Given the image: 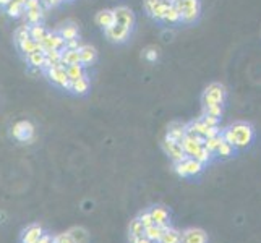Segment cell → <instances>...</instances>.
<instances>
[{"instance_id":"cell-38","label":"cell","mask_w":261,"mask_h":243,"mask_svg":"<svg viewBox=\"0 0 261 243\" xmlns=\"http://www.w3.org/2000/svg\"><path fill=\"white\" fill-rule=\"evenodd\" d=\"M13 38H15V42H16V44H20L21 41L28 39V38H30V26L23 24V26H20V28H16V31H15V34H13Z\"/></svg>"},{"instance_id":"cell-32","label":"cell","mask_w":261,"mask_h":243,"mask_svg":"<svg viewBox=\"0 0 261 243\" xmlns=\"http://www.w3.org/2000/svg\"><path fill=\"white\" fill-rule=\"evenodd\" d=\"M7 13L13 18L21 16L24 13V5L21 2H18V0H12V2L7 5Z\"/></svg>"},{"instance_id":"cell-43","label":"cell","mask_w":261,"mask_h":243,"mask_svg":"<svg viewBox=\"0 0 261 243\" xmlns=\"http://www.w3.org/2000/svg\"><path fill=\"white\" fill-rule=\"evenodd\" d=\"M128 241L130 243H154L151 241L146 235H138V237H128Z\"/></svg>"},{"instance_id":"cell-11","label":"cell","mask_w":261,"mask_h":243,"mask_svg":"<svg viewBox=\"0 0 261 243\" xmlns=\"http://www.w3.org/2000/svg\"><path fill=\"white\" fill-rule=\"evenodd\" d=\"M151 218H152V222L156 224V226H161V227H169L170 222H172V218H170V212L164 208V206H151L148 209Z\"/></svg>"},{"instance_id":"cell-6","label":"cell","mask_w":261,"mask_h":243,"mask_svg":"<svg viewBox=\"0 0 261 243\" xmlns=\"http://www.w3.org/2000/svg\"><path fill=\"white\" fill-rule=\"evenodd\" d=\"M12 134L16 141L20 143H28L34 138V127L33 123L28 120H20L13 125L12 128Z\"/></svg>"},{"instance_id":"cell-20","label":"cell","mask_w":261,"mask_h":243,"mask_svg":"<svg viewBox=\"0 0 261 243\" xmlns=\"http://www.w3.org/2000/svg\"><path fill=\"white\" fill-rule=\"evenodd\" d=\"M70 91L75 94H86L89 91V78L85 75L75 81H70Z\"/></svg>"},{"instance_id":"cell-4","label":"cell","mask_w":261,"mask_h":243,"mask_svg":"<svg viewBox=\"0 0 261 243\" xmlns=\"http://www.w3.org/2000/svg\"><path fill=\"white\" fill-rule=\"evenodd\" d=\"M174 169H175V172L180 177L192 178V177H198V175H200L203 170H204V166L201 164V162L195 160L193 157H185L184 160L175 162Z\"/></svg>"},{"instance_id":"cell-22","label":"cell","mask_w":261,"mask_h":243,"mask_svg":"<svg viewBox=\"0 0 261 243\" xmlns=\"http://www.w3.org/2000/svg\"><path fill=\"white\" fill-rule=\"evenodd\" d=\"M26 60H28V64L31 67L44 70V65H46V52L44 50L33 52V53H30V56H26Z\"/></svg>"},{"instance_id":"cell-21","label":"cell","mask_w":261,"mask_h":243,"mask_svg":"<svg viewBox=\"0 0 261 243\" xmlns=\"http://www.w3.org/2000/svg\"><path fill=\"white\" fill-rule=\"evenodd\" d=\"M44 52H46V65H44V71L50 67L62 65V50L50 49V50H44Z\"/></svg>"},{"instance_id":"cell-46","label":"cell","mask_w":261,"mask_h":243,"mask_svg":"<svg viewBox=\"0 0 261 243\" xmlns=\"http://www.w3.org/2000/svg\"><path fill=\"white\" fill-rule=\"evenodd\" d=\"M44 4H46L47 7H50V8H56V7H59V5L64 4V0H46Z\"/></svg>"},{"instance_id":"cell-19","label":"cell","mask_w":261,"mask_h":243,"mask_svg":"<svg viewBox=\"0 0 261 243\" xmlns=\"http://www.w3.org/2000/svg\"><path fill=\"white\" fill-rule=\"evenodd\" d=\"M158 243H182V232L172 226H169L164 229L163 235H161Z\"/></svg>"},{"instance_id":"cell-41","label":"cell","mask_w":261,"mask_h":243,"mask_svg":"<svg viewBox=\"0 0 261 243\" xmlns=\"http://www.w3.org/2000/svg\"><path fill=\"white\" fill-rule=\"evenodd\" d=\"M200 119L203 120V123H204V125H208V127H219V125H221V119H216V117L201 115Z\"/></svg>"},{"instance_id":"cell-17","label":"cell","mask_w":261,"mask_h":243,"mask_svg":"<svg viewBox=\"0 0 261 243\" xmlns=\"http://www.w3.org/2000/svg\"><path fill=\"white\" fill-rule=\"evenodd\" d=\"M96 24L101 26L102 30L111 28L112 24H115V15H114V8H104V10L96 13Z\"/></svg>"},{"instance_id":"cell-14","label":"cell","mask_w":261,"mask_h":243,"mask_svg":"<svg viewBox=\"0 0 261 243\" xmlns=\"http://www.w3.org/2000/svg\"><path fill=\"white\" fill-rule=\"evenodd\" d=\"M203 146V140L200 137H195L192 133H185V137L182 140V148L185 151L187 157H193L195 152Z\"/></svg>"},{"instance_id":"cell-25","label":"cell","mask_w":261,"mask_h":243,"mask_svg":"<svg viewBox=\"0 0 261 243\" xmlns=\"http://www.w3.org/2000/svg\"><path fill=\"white\" fill-rule=\"evenodd\" d=\"M18 47H20V50L24 53V56H30V53H33V52H38V50H44L41 44H39L38 41L31 39V38H28V39L21 41L20 44H18Z\"/></svg>"},{"instance_id":"cell-18","label":"cell","mask_w":261,"mask_h":243,"mask_svg":"<svg viewBox=\"0 0 261 243\" xmlns=\"http://www.w3.org/2000/svg\"><path fill=\"white\" fill-rule=\"evenodd\" d=\"M185 133H187V123H182V122H172V123L169 125V128H167L166 138H170V140H174V141L182 143V140H184V137H185Z\"/></svg>"},{"instance_id":"cell-30","label":"cell","mask_w":261,"mask_h":243,"mask_svg":"<svg viewBox=\"0 0 261 243\" xmlns=\"http://www.w3.org/2000/svg\"><path fill=\"white\" fill-rule=\"evenodd\" d=\"M42 7H38V8H28V10H24V16L26 20H28L30 24H36L41 21L42 18Z\"/></svg>"},{"instance_id":"cell-28","label":"cell","mask_w":261,"mask_h":243,"mask_svg":"<svg viewBox=\"0 0 261 243\" xmlns=\"http://www.w3.org/2000/svg\"><path fill=\"white\" fill-rule=\"evenodd\" d=\"M164 229L166 227H161V226H156V224H152V226H149V227L145 229V233H143V235H146L151 241L158 243V240L161 238V235H163Z\"/></svg>"},{"instance_id":"cell-24","label":"cell","mask_w":261,"mask_h":243,"mask_svg":"<svg viewBox=\"0 0 261 243\" xmlns=\"http://www.w3.org/2000/svg\"><path fill=\"white\" fill-rule=\"evenodd\" d=\"M57 33H59L65 41L78 39V36H80V30H78V26H76L75 23H67V24H64Z\"/></svg>"},{"instance_id":"cell-48","label":"cell","mask_w":261,"mask_h":243,"mask_svg":"<svg viewBox=\"0 0 261 243\" xmlns=\"http://www.w3.org/2000/svg\"><path fill=\"white\" fill-rule=\"evenodd\" d=\"M18 2H21V4L24 5V2H26V0H18Z\"/></svg>"},{"instance_id":"cell-34","label":"cell","mask_w":261,"mask_h":243,"mask_svg":"<svg viewBox=\"0 0 261 243\" xmlns=\"http://www.w3.org/2000/svg\"><path fill=\"white\" fill-rule=\"evenodd\" d=\"M143 233H145V227H143L140 219L138 218L132 219L128 226V237H138V235H143Z\"/></svg>"},{"instance_id":"cell-39","label":"cell","mask_w":261,"mask_h":243,"mask_svg":"<svg viewBox=\"0 0 261 243\" xmlns=\"http://www.w3.org/2000/svg\"><path fill=\"white\" fill-rule=\"evenodd\" d=\"M138 219H140V222L143 224V227H149V226H152V218H151V214H149V211L148 209H145V211H141L140 214H138Z\"/></svg>"},{"instance_id":"cell-8","label":"cell","mask_w":261,"mask_h":243,"mask_svg":"<svg viewBox=\"0 0 261 243\" xmlns=\"http://www.w3.org/2000/svg\"><path fill=\"white\" fill-rule=\"evenodd\" d=\"M163 148H164L166 154L170 157V160H172L174 164H175V162L184 160L187 157L185 151L182 148V143H178V141H174V140H170V138H164Z\"/></svg>"},{"instance_id":"cell-35","label":"cell","mask_w":261,"mask_h":243,"mask_svg":"<svg viewBox=\"0 0 261 243\" xmlns=\"http://www.w3.org/2000/svg\"><path fill=\"white\" fill-rule=\"evenodd\" d=\"M222 114H224V105H204L201 115H210V117H216V119H222Z\"/></svg>"},{"instance_id":"cell-50","label":"cell","mask_w":261,"mask_h":243,"mask_svg":"<svg viewBox=\"0 0 261 243\" xmlns=\"http://www.w3.org/2000/svg\"><path fill=\"white\" fill-rule=\"evenodd\" d=\"M64 2H65V0H64Z\"/></svg>"},{"instance_id":"cell-13","label":"cell","mask_w":261,"mask_h":243,"mask_svg":"<svg viewBox=\"0 0 261 243\" xmlns=\"http://www.w3.org/2000/svg\"><path fill=\"white\" fill-rule=\"evenodd\" d=\"M42 227L39 224H30L28 227H24L21 230V235H20V241L21 243H38L39 238L42 237Z\"/></svg>"},{"instance_id":"cell-3","label":"cell","mask_w":261,"mask_h":243,"mask_svg":"<svg viewBox=\"0 0 261 243\" xmlns=\"http://www.w3.org/2000/svg\"><path fill=\"white\" fill-rule=\"evenodd\" d=\"M227 99V89L222 83H211L206 86L201 96V104L204 105H224Z\"/></svg>"},{"instance_id":"cell-29","label":"cell","mask_w":261,"mask_h":243,"mask_svg":"<svg viewBox=\"0 0 261 243\" xmlns=\"http://www.w3.org/2000/svg\"><path fill=\"white\" fill-rule=\"evenodd\" d=\"M65 70H67V75H68L70 81H75V79H78V78H82V76L86 75L85 67L82 64H78V65H68V67H65Z\"/></svg>"},{"instance_id":"cell-44","label":"cell","mask_w":261,"mask_h":243,"mask_svg":"<svg viewBox=\"0 0 261 243\" xmlns=\"http://www.w3.org/2000/svg\"><path fill=\"white\" fill-rule=\"evenodd\" d=\"M82 46L78 39H70V41H65V49H73V50H78V47Z\"/></svg>"},{"instance_id":"cell-26","label":"cell","mask_w":261,"mask_h":243,"mask_svg":"<svg viewBox=\"0 0 261 243\" xmlns=\"http://www.w3.org/2000/svg\"><path fill=\"white\" fill-rule=\"evenodd\" d=\"M236 151H237V149L233 148L232 145H229L227 141L221 140L218 149H216V152H214V156H218V157H221V159H229V157L233 156V152H236Z\"/></svg>"},{"instance_id":"cell-37","label":"cell","mask_w":261,"mask_h":243,"mask_svg":"<svg viewBox=\"0 0 261 243\" xmlns=\"http://www.w3.org/2000/svg\"><path fill=\"white\" fill-rule=\"evenodd\" d=\"M221 140H222L221 134H218V137H211V138H204L203 145H204V148L208 149L210 152H213V156H214V152H216V149H218Z\"/></svg>"},{"instance_id":"cell-12","label":"cell","mask_w":261,"mask_h":243,"mask_svg":"<svg viewBox=\"0 0 261 243\" xmlns=\"http://www.w3.org/2000/svg\"><path fill=\"white\" fill-rule=\"evenodd\" d=\"M114 15H115V23L127 26V28H130V30L133 28V24H135V13L132 12L130 7H125V5L115 7L114 8Z\"/></svg>"},{"instance_id":"cell-16","label":"cell","mask_w":261,"mask_h":243,"mask_svg":"<svg viewBox=\"0 0 261 243\" xmlns=\"http://www.w3.org/2000/svg\"><path fill=\"white\" fill-rule=\"evenodd\" d=\"M78 53H80V62H82L83 67L93 65L97 59V50L91 44H82V46L78 47Z\"/></svg>"},{"instance_id":"cell-31","label":"cell","mask_w":261,"mask_h":243,"mask_svg":"<svg viewBox=\"0 0 261 243\" xmlns=\"http://www.w3.org/2000/svg\"><path fill=\"white\" fill-rule=\"evenodd\" d=\"M164 23H170V24H177L180 23V13L178 10L174 7V4H170L169 8L166 10V15H164Z\"/></svg>"},{"instance_id":"cell-2","label":"cell","mask_w":261,"mask_h":243,"mask_svg":"<svg viewBox=\"0 0 261 243\" xmlns=\"http://www.w3.org/2000/svg\"><path fill=\"white\" fill-rule=\"evenodd\" d=\"M180 13V23L192 24L201 15V0H172Z\"/></svg>"},{"instance_id":"cell-23","label":"cell","mask_w":261,"mask_h":243,"mask_svg":"<svg viewBox=\"0 0 261 243\" xmlns=\"http://www.w3.org/2000/svg\"><path fill=\"white\" fill-rule=\"evenodd\" d=\"M78 64H82V62H80L78 50H73V49L62 50V65L68 67V65H78Z\"/></svg>"},{"instance_id":"cell-40","label":"cell","mask_w":261,"mask_h":243,"mask_svg":"<svg viewBox=\"0 0 261 243\" xmlns=\"http://www.w3.org/2000/svg\"><path fill=\"white\" fill-rule=\"evenodd\" d=\"M143 57H145L148 62H156L159 59V50L156 47H148L145 52H143Z\"/></svg>"},{"instance_id":"cell-45","label":"cell","mask_w":261,"mask_h":243,"mask_svg":"<svg viewBox=\"0 0 261 243\" xmlns=\"http://www.w3.org/2000/svg\"><path fill=\"white\" fill-rule=\"evenodd\" d=\"M38 243H54V235H50V233H42V237L39 238Z\"/></svg>"},{"instance_id":"cell-49","label":"cell","mask_w":261,"mask_h":243,"mask_svg":"<svg viewBox=\"0 0 261 243\" xmlns=\"http://www.w3.org/2000/svg\"><path fill=\"white\" fill-rule=\"evenodd\" d=\"M41 2H46V0H41Z\"/></svg>"},{"instance_id":"cell-9","label":"cell","mask_w":261,"mask_h":243,"mask_svg":"<svg viewBox=\"0 0 261 243\" xmlns=\"http://www.w3.org/2000/svg\"><path fill=\"white\" fill-rule=\"evenodd\" d=\"M130 31H132L130 28H127V26H123V24H119V23H115L111 26V28L104 30L106 38L112 42H117V44L127 41L128 36H130Z\"/></svg>"},{"instance_id":"cell-15","label":"cell","mask_w":261,"mask_h":243,"mask_svg":"<svg viewBox=\"0 0 261 243\" xmlns=\"http://www.w3.org/2000/svg\"><path fill=\"white\" fill-rule=\"evenodd\" d=\"M41 46L44 50H50V49L64 50L65 49V39L62 38L59 33H47L46 38L41 41Z\"/></svg>"},{"instance_id":"cell-27","label":"cell","mask_w":261,"mask_h":243,"mask_svg":"<svg viewBox=\"0 0 261 243\" xmlns=\"http://www.w3.org/2000/svg\"><path fill=\"white\" fill-rule=\"evenodd\" d=\"M47 30L44 28L42 24H39V23H36V24H31L30 26V38L31 39H34V41H38L39 44H41V41L46 38L47 36Z\"/></svg>"},{"instance_id":"cell-1","label":"cell","mask_w":261,"mask_h":243,"mask_svg":"<svg viewBox=\"0 0 261 243\" xmlns=\"http://www.w3.org/2000/svg\"><path fill=\"white\" fill-rule=\"evenodd\" d=\"M221 137L236 149H245L255 141V128L251 123L239 120L229 125L227 128H224L221 131Z\"/></svg>"},{"instance_id":"cell-47","label":"cell","mask_w":261,"mask_h":243,"mask_svg":"<svg viewBox=\"0 0 261 243\" xmlns=\"http://www.w3.org/2000/svg\"><path fill=\"white\" fill-rule=\"evenodd\" d=\"M10 2H12V0H0V7H7Z\"/></svg>"},{"instance_id":"cell-10","label":"cell","mask_w":261,"mask_h":243,"mask_svg":"<svg viewBox=\"0 0 261 243\" xmlns=\"http://www.w3.org/2000/svg\"><path fill=\"white\" fill-rule=\"evenodd\" d=\"M182 243H210V238L203 229L188 227L182 232Z\"/></svg>"},{"instance_id":"cell-5","label":"cell","mask_w":261,"mask_h":243,"mask_svg":"<svg viewBox=\"0 0 261 243\" xmlns=\"http://www.w3.org/2000/svg\"><path fill=\"white\" fill-rule=\"evenodd\" d=\"M172 4V0H145V12L156 21H163L166 10L169 5Z\"/></svg>"},{"instance_id":"cell-42","label":"cell","mask_w":261,"mask_h":243,"mask_svg":"<svg viewBox=\"0 0 261 243\" xmlns=\"http://www.w3.org/2000/svg\"><path fill=\"white\" fill-rule=\"evenodd\" d=\"M54 243H73L70 233H59V235H54Z\"/></svg>"},{"instance_id":"cell-33","label":"cell","mask_w":261,"mask_h":243,"mask_svg":"<svg viewBox=\"0 0 261 243\" xmlns=\"http://www.w3.org/2000/svg\"><path fill=\"white\" fill-rule=\"evenodd\" d=\"M193 159L198 160V162H201L203 166H206V164H210V162H211V159H213V152H210L208 149L204 148V145H203L200 149H198V151L195 152Z\"/></svg>"},{"instance_id":"cell-7","label":"cell","mask_w":261,"mask_h":243,"mask_svg":"<svg viewBox=\"0 0 261 243\" xmlns=\"http://www.w3.org/2000/svg\"><path fill=\"white\" fill-rule=\"evenodd\" d=\"M46 75L47 78L52 81L54 85L59 86V88H64L68 89L70 88V78L67 75V70L64 65H57V67H50L46 70Z\"/></svg>"},{"instance_id":"cell-36","label":"cell","mask_w":261,"mask_h":243,"mask_svg":"<svg viewBox=\"0 0 261 243\" xmlns=\"http://www.w3.org/2000/svg\"><path fill=\"white\" fill-rule=\"evenodd\" d=\"M70 237H71V240H73V243H88V233H86V230H83V229H71L70 232Z\"/></svg>"}]
</instances>
